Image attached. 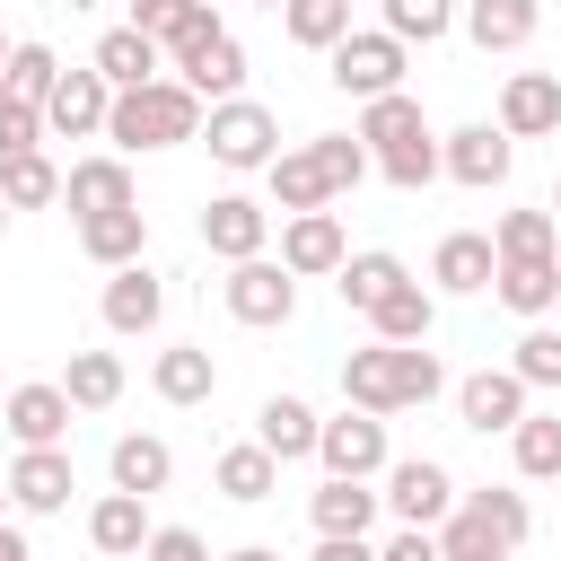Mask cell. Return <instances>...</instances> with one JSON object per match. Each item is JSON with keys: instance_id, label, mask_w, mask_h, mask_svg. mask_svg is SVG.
Here are the masks:
<instances>
[{"instance_id": "9a60e30c", "label": "cell", "mask_w": 561, "mask_h": 561, "mask_svg": "<svg viewBox=\"0 0 561 561\" xmlns=\"http://www.w3.org/2000/svg\"><path fill=\"white\" fill-rule=\"evenodd\" d=\"M491 123H500L508 140H552V131H561V79H552V70H508Z\"/></svg>"}, {"instance_id": "f5cc1de1", "label": "cell", "mask_w": 561, "mask_h": 561, "mask_svg": "<svg viewBox=\"0 0 561 561\" xmlns=\"http://www.w3.org/2000/svg\"><path fill=\"white\" fill-rule=\"evenodd\" d=\"M0 561H35V543H26V526H18V517H0Z\"/></svg>"}, {"instance_id": "f35d334b", "label": "cell", "mask_w": 561, "mask_h": 561, "mask_svg": "<svg viewBox=\"0 0 561 561\" xmlns=\"http://www.w3.org/2000/svg\"><path fill=\"white\" fill-rule=\"evenodd\" d=\"M53 79H61V53L53 44H9V61H0V96H18V105H44L53 96Z\"/></svg>"}, {"instance_id": "8d00e7d4", "label": "cell", "mask_w": 561, "mask_h": 561, "mask_svg": "<svg viewBox=\"0 0 561 561\" xmlns=\"http://www.w3.org/2000/svg\"><path fill=\"white\" fill-rule=\"evenodd\" d=\"M456 508H465V517H482V526H491V535H500L508 552H517V543L535 535V508H526V491H508V482H482V491H456Z\"/></svg>"}, {"instance_id": "f546056e", "label": "cell", "mask_w": 561, "mask_h": 561, "mask_svg": "<svg viewBox=\"0 0 561 561\" xmlns=\"http://www.w3.org/2000/svg\"><path fill=\"white\" fill-rule=\"evenodd\" d=\"M88 61L105 70V88H140V79H158V70H167V53H158V35H140L131 18H123V26H105Z\"/></svg>"}, {"instance_id": "6da1fadb", "label": "cell", "mask_w": 561, "mask_h": 561, "mask_svg": "<svg viewBox=\"0 0 561 561\" xmlns=\"http://www.w3.org/2000/svg\"><path fill=\"white\" fill-rule=\"evenodd\" d=\"M105 140H114V158L184 149V140H202V96H193L175 70H158V79H140V88H114V105H105Z\"/></svg>"}, {"instance_id": "6f0895ef", "label": "cell", "mask_w": 561, "mask_h": 561, "mask_svg": "<svg viewBox=\"0 0 561 561\" xmlns=\"http://www.w3.org/2000/svg\"><path fill=\"white\" fill-rule=\"evenodd\" d=\"M552 210H561V175H552Z\"/></svg>"}, {"instance_id": "e0dca14e", "label": "cell", "mask_w": 561, "mask_h": 561, "mask_svg": "<svg viewBox=\"0 0 561 561\" xmlns=\"http://www.w3.org/2000/svg\"><path fill=\"white\" fill-rule=\"evenodd\" d=\"M61 202L88 219V210H131L140 202V184H131V158H114V149H96V158H70L61 167Z\"/></svg>"}, {"instance_id": "cb8c5ba5", "label": "cell", "mask_w": 561, "mask_h": 561, "mask_svg": "<svg viewBox=\"0 0 561 561\" xmlns=\"http://www.w3.org/2000/svg\"><path fill=\"white\" fill-rule=\"evenodd\" d=\"M79 254H88L96 272L140 263V254H149V210H140V202H131V210H88V219H79Z\"/></svg>"}, {"instance_id": "681fc988", "label": "cell", "mask_w": 561, "mask_h": 561, "mask_svg": "<svg viewBox=\"0 0 561 561\" xmlns=\"http://www.w3.org/2000/svg\"><path fill=\"white\" fill-rule=\"evenodd\" d=\"M140 561H210V543H202L193 526H149V543H140Z\"/></svg>"}, {"instance_id": "3957f363", "label": "cell", "mask_w": 561, "mask_h": 561, "mask_svg": "<svg viewBox=\"0 0 561 561\" xmlns=\"http://www.w3.org/2000/svg\"><path fill=\"white\" fill-rule=\"evenodd\" d=\"M403 70H412V44H394L386 26H351V35L324 53V79H333L342 96H359V105H368V96H394Z\"/></svg>"}, {"instance_id": "603a6c76", "label": "cell", "mask_w": 561, "mask_h": 561, "mask_svg": "<svg viewBox=\"0 0 561 561\" xmlns=\"http://www.w3.org/2000/svg\"><path fill=\"white\" fill-rule=\"evenodd\" d=\"M175 79H184L202 105H219V96H245V44L219 26V35H202V44L175 61Z\"/></svg>"}, {"instance_id": "bcb514c9", "label": "cell", "mask_w": 561, "mask_h": 561, "mask_svg": "<svg viewBox=\"0 0 561 561\" xmlns=\"http://www.w3.org/2000/svg\"><path fill=\"white\" fill-rule=\"evenodd\" d=\"M438 561H517V552H508V543H500L482 517L447 508V517H438Z\"/></svg>"}, {"instance_id": "f1b7e54d", "label": "cell", "mask_w": 561, "mask_h": 561, "mask_svg": "<svg viewBox=\"0 0 561 561\" xmlns=\"http://www.w3.org/2000/svg\"><path fill=\"white\" fill-rule=\"evenodd\" d=\"M88 543H96L105 561H140V543H149V500H140V491H105V500L88 508Z\"/></svg>"}, {"instance_id": "52a82bcc", "label": "cell", "mask_w": 561, "mask_h": 561, "mask_svg": "<svg viewBox=\"0 0 561 561\" xmlns=\"http://www.w3.org/2000/svg\"><path fill=\"white\" fill-rule=\"evenodd\" d=\"M386 456H394V447H386V421H377V412L342 403L333 421H316V465H324V473H359V482H377Z\"/></svg>"}, {"instance_id": "ab89813d", "label": "cell", "mask_w": 561, "mask_h": 561, "mask_svg": "<svg viewBox=\"0 0 561 561\" xmlns=\"http://www.w3.org/2000/svg\"><path fill=\"white\" fill-rule=\"evenodd\" d=\"M403 280V254H386V245H368V254H342V272H333V289H342V307H377L386 289Z\"/></svg>"}, {"instance_id": "7bdbcfd3", "label": "cell", "mask_w": 561, "mask_h": 561, "mask_svg": "<svg viewBox=\"0 0 561 561\" xmlns=\"http://www.w3.org/2000/svg\"><path fill=\"white\" fill-rule=\"evenodd\" d=\"M377 175H386L394 193H430V184H438V131H412V140H394V149L377 158Z\"/></svg>"}, {"instance_id": "680465c9", "label": "cell", "mask_w": 561, "mask_h": 561, "mask_svg": "<svg viewBox=\"0 0 561 561\" xmlns=\"http://www.w3.org/2000/svg\"><path fill=\"white\" fill-rule=\"evenodd\" d=\"M0 61H9V35H0Z\"/></svg>"}, {"instance_id": "836d02e7", "label": "cell", "mask_w": 561, "mask_h": 561, "mask_svg": "<svg viewBox=\"0 0 561 561\" xmlns=\"http://www.w3.org/2000/svg\"><path fill=\"white\" fill-rule=\"evenodd\" d=\"M508 465H517V482H561V412L526 403V421L508 430Z\"/></svg>"}, {"instance_id": "5bb4252c", "label": "cell", "mask_w": 561, "mask_h": 561, "mask_svg": "<svg viewBox=\"0 0 561 561\" xmlns=\"http://www.w3.org/2000/svg\"><path fill=\"white\" fill-rule=\"evenodd\" d=\"M0 430H9L18 447H61V438H70V394H61V377L9 386V394H0Z\"/></svg>"}, {"instance_id": "ee69618b", "label": "cell", "mask_w": 561, "mask_h": 561, "mask_svg": "<svg viewBox=\"0 0 561 561\" xmlns=\"http://www.w3.org/2000/svg\"><path fill=\"white\" fill-rule=\"evenodd\" d=\"M561 245V210H500L491 219V254H552Z\"/></svg>"}, {"instance_id": "f6af8a7d", "label": "cell", "mask_w": 561, "mask_h": 561, "mask_svg": "<svg viewBox=\"0 0 561 561\" xmlns=\"http://www.w3.org/2000/svg\"><path fill=\"white\" fill-rule=\"evenodd\" d=\"M508 368L526 377V394H561V324H526Z\"/></svg>"}, {"instance_id": "7c38bea8", "label": "cell", "mask_w": 561, "mask_h": 561, "mask_svg": "<svg viewBox=\"0 0 561 561\" xmlns=\"http://www.w3.org/2000/svg\"><path fill=\"white\" fill-rule=\"evenodd\" d=\"M70 491H79L70 447H18V465H9V508L18 517H61Z\"/></svg>"}, {"instance_id": "74e56055", "label": "cell", "mask_w": 561, "mask_h": 561, "mask_svg": "<svg viewBox=\"0 0 561 561\" xmlns=\"http://www.w3.org/2000/svg\"><path fill=\"white\" fill-rule=\"evenodd\" d=\"M456 9L465 0H377V26L394 44H447L456 35Z\"/></svg>"}, {"instance_id": "6125c7cd", "label": "cell", "mask_w": 561, "mask_h": 561, "mask_svg": "<svg viewBox=\"0 0 561 561\" xmlns=\"http://www.w3.org/2000/svg\"><path fill=\"white\" fill-rule=\"evenodd\" d=\"M210 9H228V0H210Z\"/></svg>"}, {"instance_id": "11a10c76", "label": "cell", "mask_w": 561, "mask_h": 561, "mask_svg": "<svg viewBox=\"0 0 561 561\" xmlns=\"http://www.w3.org/2000/svg\"><path fill=\"white\" fill-rule=\"evenodd\" d=\"M0 517H9V473H0Z\"/></svg>"}, {"instance_id": "d6a6232c", "label": "cell", "mask_w": 561, "mask_h": 561, "mask_svg": "<svg viewBox=\"0 0 561 561\" xmlns=\"http://www.w3.org/2000/svg\"><path fill=\"white\" fill-rule=\"evenodd\" d=\"M316 403L307 394H263V412H254V438L280 456V465H298V456H316Z\"/></svg>"}, {"instance_id": "4316f807", "label": "cell", "mask_w": 561, "mask_h": 561, "mask_svg": "<svg viewBox=\"0 0 561 561\" xmlns=\"http://www.w3.org/2000/svg\"><path fill=\"white\" fill-rule=\"evenodd\" d=\"M210 491H219V500H237V508H254V500H272V491H280V456H272L263 438H237V447H219Z\"/></svg>"}, {"instance_id": "4dcf8cb0", "label": "cell", "mask_w": 561, "mask_h": 561, "mask_svg": "<svg viewBox=\"0 0 561 561\" xmlns=\"http://www.w3.org/2000/svg\"><path fill=\"white\" fill-rule=\"evenodd\" d=\"M263 202H272L280 219H289V210H333V193H324L307 140H298V149H272V167H263Z\"/></svg>"}, {"instance_id": "8992f818", "label": "cell", "mask_w": 561, "mask_h": 561, "mask_svg": "<svg viewBox=\"0 0 561 561\" xmlns=\"http://www.w3.org/2000/svg\"><path fill=\"white\" fill-rule=\"evenodd\" d=\"M377 482H386L377 500H386V517H394V526H438V517L456 508V473H447L438 456H386V473H377Z\"/></svg>"}, {"instance_id": "e7e4bbea", "label": "cell", "mask_w": 561, "mask_h": 561, "mask_svg": "<svg viewBox=\"0 0 561 561\" xmlns=\"http://www.w3.org/2000/svg\"><path fill=\"white\" fill-rule=\"evenodd\" d=\"M0 394H9V386H0Z\"/></svg>"}, {"instance_id": "484cf974", "label": "cell", "mask_w": 561, "mask_h": 561, "mask_svg": "<svg viewBox=\"0 0 561 561\" xmlns=\"http://www.w3.org/2000/svg\"><path fill=\"white\" fill-rule=\"evenodd\" d=\"M105 473H114V491L158 500V491L175 482V447H167L158 430H123V438H114V456H105Z\"/></svg>"}, {"instance_id": "1f68e13d", "label": "cell", "mask_w": 561, "mask_h": 561, "mask_svg": "<svg viewBox=\"0 0 561 561\" xmlns=\"http://www.w3.org/2000/svg\"><path fill=\"white\" fill-rule=\"evenodd\" d=\"M123 386H131L123 351H70V368H61L70 412H114V403H123Z\"/></svg>"}, {"instance_id": "83f0119b", "label": "cell", "mask_w": 561, "mask_h": 561, "mask_svg": "<svg viewBox=\"0 0 561 561\" xmlns=\"http://www.w3.org/2000/svg\"><path fill=\"white\" fill-rule=\"evenodd\" d=\"M430 324H438V289H421L412 272L368 307V342H430Z\"/></svg>"}, {"instance_id": "4fadbf2b", "label": "cell", "mask_w": 561, "mask_h": 561, "mask_svg": "<svg viewBox=\"0 0 561 561\" xmlns=\"http://www.w3.org/2000/svg\"><path fill=\"white\" fill-rule=\"evenodd\" d=\"M526 403H535V394H526L517 368H473V377L456 386V421L482 430V438H508V430L526 421Z\"/></svg>"}, {"instance_id": "2e32d148", "label": "cell", "mask_w": 561, "mask_h": 561, "mask_svg": "<svg viewBox=\"0 0 561 561\" xmlns=\"http://www.w3.org/2000/svg\"><path fill=\"white\" fill-rule=\"evenodd\" d=\"M342 403H359V412H377V421L403 412V359H394V342L342 351Z\"/></svg>"}, {"instance_id": "f907efd6", "label": "cell", "mask_w": 561, "mask_h": 561, "mask_svg": "<svg viewBox=\"0 0 561 561\" xmlns=\"http://www.w3.org/2000/svg\"><path fill=\"white\" fill-rule=\"evenodd\" d=\"M377 561H438V526H394L377 543Z\"/></svg>"}, {"instance_id": "ffe728a7", "label": "cell", "mask_w": 561, "mask_h": 561, "mask_svg": "<svg viewBox=\"0 0 561 561\" xmlns=\"http://www.w3.org/2000/svg\"><path fill=\"white\" fill-rule=\"evenodd\" d=\"M149 386H158V403H175V412H202V403L219 394V359H210L202 342H167V351L149 359Z\"/></svg>"}, {"instance_id": "7dc6e473", "label": "cell", "mask_w": 561, "mask_h": 561, "mask_svg": "<svg viewBox=\"0 0 561 561\" xmlns=\"http://www.w3.org/2000/svg\"><path fill=\"white\" fill-rule=\"evenodd\" d=\"M394 359H403V412H421V403L447 394V368H438L430 342H394Z\"/></svg>"}, {"instance_id": "e575fe53", "label": "cell", "mask_w": 561, "mask_h": 561, "mask_svg": "<svg viewBox=\"0 0 561 561\" xmlns=\"http://www.w3.org/2000/svg\"><path fill=\"white\" fill-rule=\"evenodd\" d=\"M307 158H316V175H324V193L342 202V193H359L368 175H377V158H368V140L359 131H316L307 140Z\"/></svg>"}, {"instance_id": "60d3db41", "label": "cell", "mask_w": 561, "mask_h": 561, "mask_svg": "<svg viewBox=\"0 0 561 561\" xmlns=\"http://www.w3.org/2000/svg\"><path fill=\"white\" fill-rule=\"evenodd\" d=\"M0 202H9V210H44V202H61V167H53L44 149L0 158Z\"/></svg>"}, {"instance_id": "44dd1931", "label": "cell", "mask_w": 561, "mask_h": 561, "mask_svg": "<svg viewBox=\"0 0 561 561\" xmlns=\"http://www.w3.org/2000/svg\"><path fill=\"white\" fill-rule=\"evenodd\" d=\"M456 26L473 35V53H526L543 26V0H465Z\"/></svg>"}, {"instance_id": "d4e9b609", "label": "cell", "mask_w": 561, "mask_h": 561, "mask_svg": "<svg viewBox=\"0 0 561 561\" xmlns=\"http://www.w3.org/2000/svg\"><path fill=\"white\" fill-rule=\"evenodd\" d=\"M377 482H359V473H324L316 491H307V517H316V535H368L377 526Z\"/></svg>"}, {"instance_id": "94428289", "label": "cell", "mask_w": 561, "mask_h": 561, "mask_svg": "<svg viewBox=\"0 0 561 561\" xmlns=\"http://www.w3.org/2000/svg\"><path fill=\"white\" fill-rule=\"evenodd\" d=\"M263 9H280V0H263Z\"/></svg>"}, {"instance_id": "9c48e42d", "label": "cell", "mask_w": 561, "mask_h": 561, "mask_svg": "<svg viewBox=\"0 0 561 561\" xmlns=\"http://www.w3.org/2000/svg\"><path fill=\"white\" fill-rule=\"evenodd\" d=\"M96 316H105V333H114V342H140V333H158V324H167V280L149 272V254H140V263H123V272H105Z\"/></svg>"}, {"instance_id": "d590c367", "label": "cell", "mask_w": 561, "mask_h": 561, "mask_svg": "<svg viewBox=\"0 0 561 561\" xmlns=\"http://www.w3.org/2000/svg\"><path fill=\"white\" fill-rule=\"evenodd\" d=\"M412 131H430V114H421V96L412 88H394V96H368L359 105V140H368V158H386L394 140H412Z\"/></svg>"}, {"instance_id": "30bf717a", "label": "cell", "mask_w": 561, "mask_h": 561, "mask_svg": "<svg viewBox=\"0 0 561 561\" xmlns=\"http://www.w3.org/2000/svg\"><path fill=\"white\" fill-rule=\"evenodd\" d=\"M105 105H114V88H105L96 61L88 70H61L53 96H44V140H105Z\"/></svg>"}, {"instance_id": "c3c4849f", "label": "cell", "mask_w": 561, "mask_h": 561, "mask_svg": "<svg viewBox=\"0 0 561 561\" xmlns=\"http://www.w3.org/2000/svg\"><path fill=\"white\" fill-rule=\"evenodd\" d=\"M18 149H44V105L0 96V158H18Z\"/></svg>"}, {"instance_id": "5b68a950", "label": "cell", "mask_w": 561, "mask_h": 561, "mask_svg": "<svg viewBox=\"0 0 561 561\" xmlns=\"http://www.w3.org/2000/svg\"><path fill=\"white\" fill-rule=\"evenodd\" d=\"M508 167H517V140H508L500 123H456V131H438V175H447V184H465V193H500Z\"/></svg>"}, {"instance_id": "ac0fdd59", "label": "cell", "mask_w": 561, "mask_h": 561, "mask_svg": "<svg viewBox=\"0 0 561 561\" xmlns=\"http://www.w3.org/2000/svg\"><path fill=\"white\" fill-rule=\"evenodd\" d=\"M491 298H500L508 316L543 324V316L561 307V263H552V254H500V272H491Z\"/></svg>"}, {"instance_id": "ba28073f", "label": "cell", "mask_w": 561, "mask_h": 561, "mask_svg": "<svg viewBox=\"0 0 561 561\" xmlns=\"http://www.w3.org/2000/svg\"><path fill=\"white\" fill-rule=\"evenodd\" d=\"M193 228H202V245H210L219 263H245V254H272V202H254V193H210Z\"/></svg>"}, {"instance_id": "be15d7a7", "label": "cell", "mask_w": 561, "mask_h": 561, "mask_svg": "<svg viewBox=\"0 0 561 561\" xmlns=\"http://www.w3.org/2000/svg\"><path fill=\"white\" fill-rule=\"evenodd\" d=\"M552 263H561V245H552Z\"/></svg>"}, {"instance_id": "7a4b0ae2", "label": "cell", "mask_w": 561, "mask_h": 561, "mask_svg": "<svg viewBox=\"0 0 561 561\" xmlns=\"http://www.w3.org/2000/svg\"><path fill=\"white\" fill-rule=\"evenodd\" d=\"M202 149L228 175H263L272 149H280V114L263 96H219V105H202Z\"/></svg>"}, {"instance_id": "277c9868", "label": "cell", "mask_w": 561, "mask_h": 561, "mask_svg": "<svg viewBox=\"0 0 561 561\" xmlns=\"http://www.w3.org/2000/svg\"><path fill=\"white\" fill-rule=\"evenodd\" d=\"M219 307H228L245 333H272V324H289V316H298V280L280 272V254H245V263H228Z\"/></svg>"}, {"instance_id": "91938a15", "label": "cell", "mask_w": 561, "mask_h": 561, "mask_svg": "<svg viewBox=\"0 0 561 561\" xmlns=\"http://www.w3.org/2000/svg\"><path fill=\"white\" fill-rule=\"evenodd\" d=\"M0 228H9V202H0Z\"/></svg>"}, {"instance_id": "d6986e66", "label": "cell", "mask_w": 561, "mask_h": 561, "mask_svg": "<svg viewBox=\"0 0 561 561\" xmlns=\"http://www.w3.org/2000/svg\"><path fill=\"white\" fill-rule=\"evenodd\" d=\"M491 272H500V254H491L482 228H456V237H438V254H430V289H438V298H482Z\"/></svg>"}, {"instance_id": "816d5d0a", "label": "cell", "mask_w": 561, "mask_h": 561, "mask_svg": "<svg viewBox=\"0 0 561 561\" xmlns=\"http://www.w3.org/2000/svg\"><path fill=\"white\" fill-rule=\"evenodd\" d=\"M307 561H377V543H368V535H316Z\"/></svg>"}, {"instance_id": "b9f144b4", "label": "cell", "mask_w": 561, "mask_h": 561, "mask_svg": "<svg viewBox=\"0 0 561 561\" xmlns=\"http://www.w3.org/2000/svg\"><path fill=\"white\" fill-rule=\"evenodd\" d=\"M280 35L307 53H333L351 35V0H280Z\"/></svg>"}, {"instance_id": "9f6ffc18", "label": "cell", "mask_w": 561, "mask_h": 561, "mask_svg": "<svg viewBox=\"0 0 561 561\" xmlns=\"http://www.w3.org/2000/svg\"><path fill=\"white\" fill-rule=\"evenodd\" d=\"M61 9H105V0H61Z\"/></svg>"}, {"instance_id": "db71d44e", "label": "cell", "mask_w": 561, "mask_h": 561, "mask_svg": "<svg viewBox=\"0 0 561 561\" xmlns=\"http://www.w3.org/2000/svg\"><path fill=\"white\" fill-rule=\"evenodd\" d=\"M219 561H280L272 543H237V552H219Z\"/></svg>"}, {"instance_id": "8fae6325", "label": "cell", "mask_w": 561, "mask_h": 561, "mask_svg": "<svg viewBox=\"0 0 561 561\" xmlns=\"http://www.w3.org/2000/svg\"><path fill=\"white\" fill-rule=\"evenodd\" d=\"M342 254H351L342 210H289V219H280V272H289V280H333Z\"/></svg>"}, {"instance_id": "7402d4cb", "label": "cell", "mask_w": 561, "mask_h": 561, "mask_svg": "<svg viewBox=\"0 0 561 561\" xmlns=\"http://www.w3.org/2000/svg\"><path fill=\"white\" fill-rule=\"evenodd\" d=\"M131 26H140V35H158V53H167V61H184V53H193L202 35H219L228 18H219L210 0H131Z\"/></svg>"}]
</instances>
